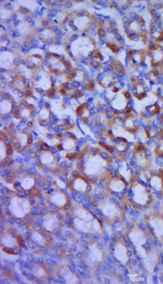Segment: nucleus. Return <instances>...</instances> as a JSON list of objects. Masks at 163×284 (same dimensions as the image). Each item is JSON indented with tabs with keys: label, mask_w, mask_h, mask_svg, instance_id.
Returning a JSON list of instances; mask_svg holds the SVG:
<instances>
[{
	"label": "nucleus",
	"mask_w": 163,
	"mask_h": 284,
	"mask_svg": "<svg viewBox=\"0 0 163 284\" xmlns=\"http://www.w3.org/2000/svg\"><path fill=\"white\" fill-rule=\"evenodd\" d=\"M131 203L133 209L141 210V208L151 205L153 197L145 183L139 178L134 177L131 182Z\"/></svg>",
	"instance_id": "1"
},
{
	"label": "nucleus",
	"mask_w": 163,
	"mask_h": 284,
	"mask_svg": "<svg viewBox=\"0 0 163 284\" xmlns=\"http://www.w3.org/2000/svg\"><path fill=\"white\" fill-rule=\"evenodd\" d=\"M147 231L155 240L163 242V216L160 212H153L145 217Z\"/></svg>",
	"instance_id": "2"
},
{
	"label": "nucleus",
	"mask_w": 163,
	"mask_h": 284,
	"mask_svg": "<svg viewBox=\"0 0 163 284\" xmlns=\"http://www.w3.org/2000/svg\"><path fill=\"white\" fill-rule=\"evenodd\" d=\"M146 57H148L151 68L163 67V48L158 43H149L146 49Z\"/></svg>",
	"instance_id": "3"
},
{
	"label": "nucleus",
	"mask_w": 163,
	"mask_h": 284,
	"mask_svg": "<svg viewBox=\"0 0 163 284\" xmlns=\"http://www.w3.org/2000/svg\"><path fill=\"white\" fill-rule=\"evenodd\" d=\"M106 189L108 190L109 193L119 196L126 191L127 183L121 175H116V176L110 178L106 183Z\"/></svg>",
	"instance_id": "4"
},
{
	"label": "nucleus",
	"mask_w": 163,
	"mask_h": 284,
	"mask_svg": "<svg viewBox=\"0 0 163 284\" xmlns=\"http://www.w3.org/2000/svg\"><path fill=\"white\" fill-rule=\"evenodd\" d=\"M146 59V51L144 49H129L127 52V61L129 66L133 69L141 67Z\"/></svg>",
	"instance_id": "5"
},
{
	"label": "nucleus",
	"mask_w": 163,
	"mask_h": 284,
	"mask_svg": "<svg viewBox=\"0 0 163 284\" xmlns=\"http://www.w3.org/2000/svg\"><path fill=\"white\" fill-rule=\"evenodd\" d=\"M114 255L118 260L123 264H127L129 262V252H128L127 245L124 242V240L119 237L117 239L115 245H114Z\"/></svg>",
	"instance_id": "6"
},
{
	"label": "nucleus",
	"mask_w": 163,
	"mask_h": 284,
	"mask_svg": "<svg viewBox=\"0 0 163 284\" xmlns=\"http://www.w3.org/2000/svg\"><path fill=\"white\" fill-rule=\"evenodd\" d=\"M132 84V94L135 97L137 100L142 101L145 100V98L148 96V91H147V87L145 84V82L137 78V80Z\"/></svg>",
	"instance_id": "7"
},
{
	"label": "nucleus",
	"mask_w": 163,
	"mask_h": 284,
	"mask_svg": "<svg viewBox=\"0 0 163 284\" xmlns=\"http://www.w3.org/2000/svg\"><path fill=\"white\" fill-rule=\"evenodd\" d=\"M110 104H111V107L114 109V114L118 115L119 112H124V110L127 108L129 101L122 94V92H121V93L116 94L114 98L110 101Z\"/></svg>",
	"instance_id": "8"
},
{
	"label": "nucleus",
	"mask_w": 163,
	"mask_h": 284,
	"mask_svg": "<svg viewBox=\"0 0 163 284\" xmlns=\"http://www.w3.org/2000/svg\"><path fill=\"white\" fill-rule=\"evenodd\" d=\"M50 201L58 208H63L66 205L67 201V197L66 194L61 193V192H55L50 196Z\"/></svg>",
	"instance_id": "9"
},
{
	"label": "nucleus",
	"mask_w": 163,
	"mask_h": 284,
	"mask_svg": "<svg viewBox=\"0 0 163 284\" xmlns=\"http://www.w3.org/2000/svg\"><path fill=\"white\" fill-rule=\"evenodd\" d=\"M21 185L24 190H30L36 187V179L32 176H25L21 180Z\"/></svg>",
	"instance_id": "10"
},
{
	"label": "nucleus",
	"mask_w": 163,
	"mask_h": 284,
	"mask_svg": "<svg viewBox=\"0 0 163 284\" xmlns=\"http://www.w3.org/2000/svg\"><path fill=\"white\" fill-rule=\"evenodd\" d=\"M14 101V100H13ZM13 101L10 100H1V115L10 114L13 110Z\"/></svg>",
	"instance_id": "11"
},
{
	"label": "nucleus",
	"mask_w": 163,
	"mask_h": 284,
	"mask_svg": "<svg viewBox=\"0 0 163 284\" xmlns=\"http://www.w3.org/2000/svg\"><path fill=\"white\" fill-rule=\"evenodd\" d=\"M110 66L113 68V71H115L118 75H121V74L125 73V67L119 60L112 61Z\"/></svg>",
	"instance_id": "12"
},
{
	"label": "nucleus",
	"mask_w": 163,
	"mask_h": 284,
	"mask_svg": "<svg viewBox=\"0 0 163 284\" xmlns=\"http://www.w3.org/2000/svg\"><path fill=\"white\" fill-rule=\"evenodd\" d=\"M154 152L156 157L158 158H163V137L159 140H157V144L155 145Z\"/></svg>",
	"instance_id": "13"
},
{
	"label": "nucleus",
	"mask_w": 163,
	"mask_h": 284,
	"mask_svg": "<svg viewBox=\"0 0 163 284\" xmlns=\"http://www.w3.org/2000/svg\"><path fill=\"white\" fill-rule=\"evenodd\" d=\"M51 113L49 112V110L47 108H40L39 112H38V118L40 121H48L50 119Z\"/></svg>",
	"instance_id": "14"
},
{
	"label": "nucleus",
	"mask_w": 163,
	"mask_h": 284,
	"mask_svg": "<svg viewBox=\"0 0 163 284\" xmlns=\"http://www.w3.org/2000/svg\"><path fill=\"white\" fill-rule=\"evenodd\" d=\"M105 45L114 54H118L120 52V45L118 43L106 42Z\"/></svg>",
	"instance_id": "15"
},
{
	"label": "nucleus",
	"mask_w": 163,
	"mask_h": 284,
	"mask_svg": "<svg viewBox=\"0 0 163 284\" xmlns=\"http://www.w3.org/2000/svg\"><path fill=\"white\" fill-rule=\"evenodd\" d=\"M159 120H160V123H161V126L163 128V111L160 112V114H159Z\"/></svg>",
	"instance_id": "16"
},
{
	"label": "nucleus",
	"mask_w": 163,
	"mask_h": 284,
	"mask_svg": "<svg viewBox=\"0 0 163 284\" xmlns=\"http://www.w3.org/2000/svg\"><path fill=\"white\" fill-rule=\"evenodd\" d=\"M159 174H160V176H162L163 178V167L161 168V169H159Z\"/></svg>",
	"instance_id": "17"
}]
</instances>
